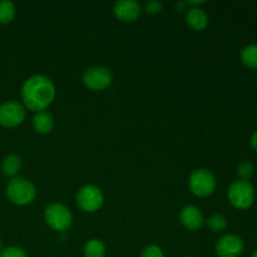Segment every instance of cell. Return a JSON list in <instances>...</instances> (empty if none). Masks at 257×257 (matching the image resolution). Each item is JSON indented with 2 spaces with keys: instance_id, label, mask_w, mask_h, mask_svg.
I'll return each instance as SVG.
<instances>
[{
  "instance_id": "obj_5",
  "label": "cell",
  "mask_w": 257,
  "mask_h": 257,
  "mask_svg": "<svg viewBox=\"0 0 257 257\" xmlns=\"http://www.w3.org/2000/svg\"><path fill=\"white\" fill-rule=\"evenodd\" d=\"M188 185H190L191 191L196 196H198V197H207V196H211L215 192L217 181H216L215 175L211 171L200 168V170H196L191 175Z\"/></svg>"
},
{
  "instance_id": "obj_24",
  "label": "cell",
  "mask_w": 257,
  "mask_h": 257,
  "mask_svg": "<svg viewBox=\"0 0 257 257\" xmlns=\"http://www.w3.org/2000/svg\"><path fill=\"white\" fill-rule=\"evenodd\" d=\"M187 4L188 5H193V7H198V5H202V4H205V2H203V0H191V2H187Z\"/></svg>"
},
{
  "instance_id": "obj_8",
  "label": "cell",
  "mask_w": 257,
  "mask_h": 257,
  "mask_svg": "<svg viewBox=\"0 0 257 257\" xmlns=\"http://www.w3.org/2000/svg\"><path fill=\"white\" fill-rule=\"evenodd\" d=\"M243 241L240 236L227 233L218 238L216 242V253L218 257H238L243 252Z\"/></svg>"
},
{
  "instance_id": "obj_16",
  "label": "cell",
  "mask_w": 257,
  "mask_h": 257,
  "mask_svg": "<svg viewBox=\"0 0 257 257\" xmlns=\"http://www.w3.org/2000/svg\"><path fill=\"white\" fill-rule=\"evenodd\" d=\"M105 246L100 240L93 238L88 241L84 246V256L85 257H104Z\"/></svg>"
},
{
  "instance_id": "obj_9",
  "label": "cell",
  "mask_w": 257,
  "mask_h": 257,
  "mask_svg": "<svg viewBox=\"0 0 257 257\" xmlns=\"http://www.w3.org/2000/svg\"><path fill=\"white\" fill-rule=\"evenodd\" d=\"M25 119V109L20 103L7 102L0 105V124L12 128L22 124Z\"/></svg>"
},
{
  "instance_id": "obj_1",
  "label": "cell",
  "mask_w": 257,
  "mask_h": 257,
  "mask_svg": "<svg viewBox=\"0 0 257 257\" xmlns=\"http://www.w3.org/2000/svg\"><path fill=\"white\" fill-rule=\"evenodd\" d=\"M55 97V88L52 80L45 75H33L22 88L24 104L34 112H43Z\"/></svg>"
},
{
  "instance_id": "obj_14",
  "label": "cell",
  "mask_w": 257,
  "mask_h": 257,
  "mask_svg": "<svg viewBox=\"0 0 257 257\" xmlns=\"http://www.w3.org/2000/svg\"><path fill=\"white\" fill-rule=\"evenodd\" d=\"M20 168H22V158L19 156L10 155L8 157H5L4 161H3L2 170L5 176L13 177V176H15L19 172Z\"/></svg>"
},
{
  "instance_id": "obj_2",
  "label": "cell",
  "mask_w": 257,
  "mask_h": 257,
  "mask_svg": "<svg viewBox=\"0 0 257 257\" xmlns=\"http://www.w3.org/2000/svg\"><path fill=\"white\" fill-rule=\"evenodd\" d=\"M228 201L231 205L238 210H247L255 202V188L250 181L237 180L231 183L227 192Z\"/></svg>"
},
{
  "instance_id": "obj_6",
  "label": "cell",
  "mask_w": 257,
  "mask_h": 257,
  "mask_svg": "<svg viewBox=\"0 0 257 257\" xmlns=\"http://www.w3.org/2000/svg\"><path fill=\"white\" fill-rule=\"evenodd\" d=\"M103 201H104V197H103L102 191L98 187H95V186L88 185L78 191L77 203L85 212L98 211L102 207Z\"/></svg>"
},
{
  "instance_id": "obj_25",
  "label": "cell",
  "mask_w": 257,
  "mask_h": 257,
  "mask_svg": "<svg viewBox=\"0 0 257 257\" xmlns=\"http://www.w3.org/2000/svg\"><path fill=\"white\" fill-rule=\"evenodd\" d=\"M251 257H257V248H256V250H255V251H253L252 256H251Z\"/></svg>"
},
{
  "instance_id": "obj_18",
  "label": "cell",
  "mask_w": 257,
  "mask_h": 257,
  "mask_svg": "<svg viewBox=\"0 0 257 257\" xmlns=\"http://www.w3.org/2000/svg\"><path fill=\"white\" fill-rule=\"evenodd\" d=\"M226 226H227V220L222 215H213L207 221V227L212 232H220V231L225 230Z\"/></svg>"
},
{
  "instance_id": "obj_4",
  "label": "cell",
  "mask_w": 257,
  "mask_h": 257,
  "mask_svg": "<svg viewBox=\"0 0 257 257\" xmlns=\"http://www.w3.org/2000/svg\"><path fill=\"white\" fill-rule=\"evenodd\" d=\"M47 225L55 231H67L73 222V216L69 208L60 203H52L44 211Z\"/></svg>"
},
{
  "instance_id": "obj_22",
  "label": "cell",
  "mask_w": 257,
  "mask_h": 257,
  "mask_svg": "<svg viewBox=\"0 0 257 257\" xmlns=\"http://www.w3.org/2000/svg\"><path fill=\"white\" fill-rule=\"evenodd\" d=\"M162 10V3L157 2V0H153V2H148L146 4V12L150 13V14H157Z\"/></svg>"
},
{
  "instance_id": "obj_19",
  "label": "cell",
  "mask_w": 257,
  "mask_h": 257,
  "mask_svg": "<svg viewBox=\"0 0 257 257\" xmlns=\"http://www.w3.org/2000/svg\"><path fill=\"white\" fill-rule=\"evenodd\" d=\"M253 172H255V167H253L251 161H243V162H241L240 165H238L237 176L240 177V180L248 181L252 177Z\"/></svg>"
},
{
  "instance_id": "obj_12",
  "label": "cell",
  "mask_w": 257,
  "mask_h": 257,
  "mask_svg": "<svg viewBox=\"0 0 257 257\" xmlns=\"http://www.w3.org/2000/svg\"><path fill=\"white\" fill-rule=\"evenodd\" d=\"M186 19H187V23L190 24V27L196 30L205 29L208 24L207 15L200 8H191L187 12Z\"/></svg>"
},
{
  "instance_id": "obj_15",
  "label": "cell",
  "mask_w": 257,
  "mask_h": 257,
  "mask_svg": "<svg viewBox=\"0 0 257 257\" xmlns=\"http://www.w3.org/2000/svg\"><path fill=\"white\" fill-rule=\"evenodd\" d=\"M240 58L243 65L251 69H257V44H250L242 48Z\"/></svg>"
},
{
  "instance_id": "obj_27",
  "label": "cell",
  "mask_w": 257,
  "mask_h": 257,
  "mask_svg": "<svg viewBox=\"0 0 257 257\" xmlns=\"http://www.w3.org/2000/svg\"><path fill=\"white\" fill-rule=\"evenodd\" d=\"M187 257H192V256H187Z\"/></svg>"
},
{
  "instance_id": "obj_13",
  "label": "cell",
  "mask_w": 257,
  "mask_h": 257,
  "mask_svg": "<svg viewBox=\"0 0 257 257\" xmlns=\"http://www.w3.org/2000/svg\"><path fill=\"white\" fill-rule=\"evenodd\" d=\"M54 125L53 117L47 112H38L33 118V127L40 135H47Z\"/></svg>"
},
{
  "instance_id": "obj_21",
  "label": "cell",
  "mask_w": 257,
  "mask_h": 257,
  "mask_svg": "<svg viewBox=\"0 0 257 257\" xmlns=\"http://www.w3.org/2000/svg\"><path fill=\"white\" fill-rule=\"evenodd\" d=\"M142 257H165V253L158 246L151 245L143 250Z\"/></svg>"
},
{
  "instance_id": "obj_17",
  "label": "cell",
  "mask_w": 257,
  "mask_h": 257,
  "mask_svg": "<svg viewBox=\"0 0 257 257\" xmlns=\"http://www.w3.org/2000/svg\"><path fill=\"white\" fill-rule=\"evenodd\" d=\"M15 17V7L9 0L0 2V23L8 24L12 22Z\"/></svg>"
},
{
  "instance_id": "obj_7",
  "label": "cell",
  "mask_w": 257,
  "mask_h": 257,
  "mask_svg": "<svg viewBox=\"0 0 257 257\" xmlns=\"http://www.w3.org/2000/svg\"><path fill=\"white\" fill-rule=\"evenodd\" d=\"M83 83L92 90H103L112 83V73L104 67H93L84 73Z\"/></svg>"
},
{
  "instance_id": "obj_3",
  "label": "cell",
  "mask_w": 257,
  "mask_h": 257,
  "mask_svg": "<svg viewBox=\"0 0 257 257\" xmlns=\"http://www.w3.org/2000/svg\"><path fill=\"white\" fill-rule=\"evenodd\" d=\"M7 195L13 203L24 206L34 200L37 191L30 181L22 177H15L8 183Z\"/></svg>"
},
{
  "instance_id": "obj_10",
  "label": "cell",
  "mask_w": 257,
  "mask_h": 257,
  "mask_svg": "<svg viewBox=\"0 0 257 257\" xmlns=\"http://www.w3.org/2000/svg\"><path fill=\"white\" fill-rule=\"evenodd\" d=\"M114 15L123 22H133L141 15V5L133 0H120L113 8Z\"/></svg>"
},
{
  "instance_id": "obj_26",
  "label": "cell",
  "mask_w": 257,
  "mask_h": 257,
  "mask_svg": "<svg viewBox=\"0 0 257 257\" xmlns=\"http://www.w3.org/2000/svg\"><path fill=\"white\" fill-rule=\"evenodd\" d=\"M0 252H2V241H0Z\"/></svg>"
},
{
  "instance_id": "obj_23",
  "label": "cell",
  "mask_w": 257,
  "mask_h": 257,
  "mask_svg": "<svg viewBox=\"0 0 257 257\" xmlns=\"http://www.w3.org/2000/svg\"><path fill=\"white\" fill-rule=\"evenodd\" d=\"M250 145H251V148H252L253 151H256V152H257V131H256V132H253V135L251 136Z\"/></svg>"
},
{
  "instance_id": "obj_11",
  "label": "cell",
  "mask_w": 257,
  "mask_h": 257,
  "mask_svg": "<svg viewBox=\"0 0 257 257\" xmlns=\"http://www.w3.org/2000/svg\"><path fill=\"white\" fill-rule=\"evenodd\" d=\"M180 220L182 225L186 228L191 231L198 230L205 223V218H203L202 213L195 206H186L180 213Z\"/></svg>"
},
{
  "instance_id": "obj_20",
  "label": "cell",
  "mask_w": 257,
  "mask_h": 257,
  "mask_svg": "<svg viewBox=\"0 0 257 257\" xmlns=\"http://www.w3.org/2000/svg\"><path fill=\"white\" fill-rule=\"evenodd\" d=\"M0 257H27V253H25L24 250L19 247H7L0 252Z\"/></svg>"
}]
</instances>
